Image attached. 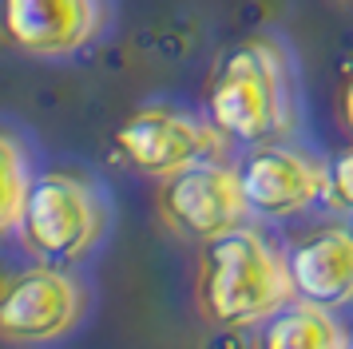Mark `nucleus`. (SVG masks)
I'll return each mask as SVG.
<instances>
[{
	"instance_id": "nucleus-1",
	"label": "nucleus",
	"mask_w": 353,
	"mask_h": 349,
	"mask_svg": "<svg viewBox=\"0 0 353 349\" xmlns=\"http://www.w3.org/2000/svg\"><path fill=\"white\" fill-rule=\"evenodd\" d=\"M207 119L230 143H286L298 123L294 60L274 32H254L219 56L207 79Z\"/></svg>"
},
{
	"instance_id": "nucleus-2",
	"label": "nucleus",
	"mask_w": 353,
	"mask_h": 349,
	"mask_svg": "<svg viewBox=\"0 0 353 349\" xmlns=\"http://www.w3.org/2000/svg\"><path fill=\"white\" fill-rule=\"evenodd\" d=\"M194 298L219 330H254L294 306L298 290L290 278V258L258 226H239L230 235L203 242Z\"/></svg>"
},
{
	"instance_id": "nucleus-3",
	"label": "nucleus",
	"mask_w": 353,
	"mask_h": 349,
	"mask_svg": "<svg viewBox=\"0 0 353 349\" xmlns=\"http://www.w3.org/2000/svg\"><path fill=\"white\" fill-rule=\"evenodd\" d=\"M103 226H108V206L92 179L76 171H44L36 174L17 235L36 258L52 266H68L80 262L88 250H96Z\"/></svg>"
},
{
	"instance_id": "nucleus-4",
	"label": "nucleus",
	"mask_w": 353,
	"mask_h": 349,
	"mask_svg": "<svg viewBox=\"0 0 353 349\" xmlns=\"http://www.w3.org/2000/svg\"><path fill=\"white\" fill-rule=\"evenodd\" d=\"M226 139L219 127L194 115V111L171 108V103H147L135 108L115 127V155L128 163L131 171L147 179H175L183 171H194L203 163H223Z\"/></svg>"
},
{
	"instance_id": "nucleus-5",
	"label": "nucleus",
	"mask_w": 353,
	"mask_h": 349,
	"mask_svg": "<svg viewBox=\"0 0 353 349\" xmlns=\"http://www.w3.org/2000/svg\"><path fill=\"white\" fill-rule=\"evenodd\" d=\"M159 219L183 238L214 242L246 226L250 203L242 187V171L234 163H203L194 171L159 183Z\"/></svg>"
},
{
	"instance_id": "nucleus-6",
	"label": "nucleus",
	"mask_w": 353,
	"mask_h": 349,
	"mask_svg": "<svg viewBox=\"0 0 353 349\" xmlns=\"http://www.w3.org/2000/svg\"><path fill=\"white\" fill-rule=\"evenodd\" d=\"M83 317V286L64 266H28L12 274L0 298V337L12 346H40L64 337Z\"/></svg>"
},
{
	"instance_id": "nucleus-7",
	"label": "nucleus",
	"mask_w": 353,
	"mask_h": 349,
	"mask_svg": "<svg viewBox=\"0 0 353 349\" xmlns=\"http://www.w3.org/2000/svg\"><path fill=\"white\" fill-rule=\"evenodd\" d=\"M108 0H4V40L32 60H72L108 32Z\"/></svg>"
},
{
	"instance_id": "nucleus-8",
	"label": "nucleus",
	"mask_w": 353,
	"mask_h": 349,
	"mask_svg": "<svg viewBox=\"0 0 353 349\" xmlns=\"http://www.w3.org/2000/svg\"><path fill=\"white\" fill-rule=\"evenodd\" d=\"M239 171L250 215H262V219H290L310 210L318 199H325V179H330V167L321 159L290 143L254 147L242 159Z\"/></svg>"
},
{
	"instance_id": "nucleus-9",
	"label": "nucleus",
	"mask_w": 353,
	"mask_h": 349,
	"mask_svg": "<svg viewBox=\"0 0 353 349\" xmlns=\"http://www.w3.org/2000/svg\"><path fill=\"white\" fill-rule=\"evenodd\" d=\"M290 278L298 301L341 310L353 301V226H318L290 246Z\"/></svg>"
},
{
	"instance_id": "nucleus-10",
	"label": "nucleus",
	"mask_w": 353,
	"mask_h": 349,
	"mask_svg": "<svg viewBox=\"0 0 353 349\" xmlns=\"http://www.w3.org/2000/svg\"><path fill=\"white\" fill-rule=\"evenodd\" d=\"M345 346H350V337L330 317V310H318L310 301H294L274 321H266L258 349H345Z\"/></svg>"
},
{
	"instance_id": "nucleus-11",
	"label": "nucleus",
	"mask_w": 353,
	"mask_h": 349,
	"mask_svg": "<svg viewBox=\"0 0 353 349\" xmlns=\"http://www.w3.org/2000/svg\"><path fill=\"white\" fill-rule=\"evenodd\" d=\"M32 187H36V179H32V163H28L24 143L12 131H4L0 135V226L8 235L20 230Z\"/></svg>"
},
{
	"instance_id": "nucleus-12",
	"label": "nucleus",
	"mask_w": 353,
	"mask_h": 349,
	"mask_svg": "<svg viewBox=\"0 0 353 349\" xmlns=\"http://www.w3.org/2000/svg\"><path fill=\"white\" fill-rule=\"evenodd\" d=\"M325 167H330V179H325V199L321 203L330 206V210L353 215V147L337 151Z\"/></svg>"
},
{
	"instance_id": "nucleus-13",
	"label": "nucleus",
	"mask_w": 353,
	"mask_h": 349,
	"mask_svg": "<svg viewBox=\"0 0 353 349\" xmlns=\"http://www.w3.org/2000/svg\"><path fill=\"white\" fill-rule=\"evenodd\" d=\"M341 119H345V127L353 131V76H350V83H345V92H341Z\"/></svg>"
},
{
	"instance_id": "nucleus-14",
	"label": "nucleus",
	"mask_w": 353,
	"mask_h": 349,
	"mask_svg": "<svg viewBox=\"0 0 353 349\" xmlns=\"http://www.w3.org/2000/svg\"><path fill=\"white\" fill-rule=\"evenodd\" d=\"M345 349H353V337H350V346H345Z\"/></svg>"
},
{
	"instance_id": "nucleus-15",
	"label": "nucleus",
	"mask_w": 353,
	"mask_h": 349,
	"mask_svg": "<svg viewBox=\"0 0 353 349\" xmlns=\"http://www.w3.org/2000/svg\"><path fill=\"white\" fill-rule=\"evenodd\" d=\"M341 4H353V0H341Z\"/></svg>"
}]
</instances>
